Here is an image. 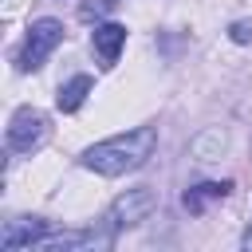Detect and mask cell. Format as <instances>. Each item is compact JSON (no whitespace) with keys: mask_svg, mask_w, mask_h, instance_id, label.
<instances>
[{"mask_svg":"<svg viewBox=\"0 0 252 252\" xmlns=\"http://www.w3.org/2000/svg\"><path fill=\"white\" fill-rule=\"evenodd\" d=\"M158 146V130L154 126H134L126 134H114V138H102L94 146L83 150V165L98 177H122V173H134L150 161Z\"/></svg>","mask_w":252,"mask_h":252,"instance_id":"cell-1","label":"cell"},{"mask_svg":"<svg viewBox=\"0 0 252 252\" xmlns=\"http://www.w3.org/2000/svg\"><path fill=\"white\" fill-rule=\"evenodd\" d=\"M59 43H63V24L59 20H51V16L32 20V28H28V35L16 51V71H39Z\"/></svg>","mask_w":252,"mask_h":252,"instance_id":"cell-2","label":"cell"},{"mask_svg":"<svg viewBox=\"0 0 252 252\" xmlns=\"http://www.w3.org/2000/svg\"><path fill=\"white\" fill-rule=\"evenodd\" d=\"M8 150L12 154H35L43 142H47V114L35 110V106H20L8 122V134H4Z\"/></svg>","mask_w":252,"mask_h":252,"instance_id":"cell-3","label":"cell"},{"mask_svg":"<svg viewBox=\"0 0 252 252\" xmlns=\"http://www.w3.org/2000/svg\"><path fill=\"white\" fill-rule=\"evenodd\" d=\"M154 209H158V193L150 185H138V189H126L122 197H114V205L106 209V220H110L114 232H122V228H134V224L150 220Z\"/></svg>","mask_w":252,"mask_h":252,"instance_id":"cell-4","label":"cell"},{"mask_svg":"<svg viewBox=\"0 0 252 252\" xmlns=\"http://www.w3.org/2000/svg\"><path fill=\"white\" fill-rule=\"evenodd\" d=\"M43 236H47V220H39V217L8 220V224H4V232H0V248H4V252H16V248H35Z\"/></svg>","mask_w":252,"mask_h":252,"instance_id":"cell-5","label":"cell"},{"mask_svg":"<svg viewBox=\"0 0 252 252\" xmlns=\"http://www.w3.org/2000/svg\"><path fill=\"white\" fill-rule=\"evenodd\" d=\"M91 47H94V55H98V63L102 67H114L118 63V51L126 47V28L122 24H98L94 32H91Z\"/></svg>","mask_w":252,"mask_h":252,"instance_id":"cell-6","label":"cell"},{"mask_svg":"<svg viewBox=\"0 0 252 252\" xmlns=\"http://www.w3.org/2000/svg\"><path fill=\"white\" fill-rule=\"evenodd\" d=\"M110 236H98V232H47L35 252H63V248H106Z\"/></svg>","mask_w":252,"mask_h":252,"instance_id":"cell-7","label":"cell"},{"mask_svg":"<svg viewBox=\"0 0 252 252\" xmlns=\"http://www.w3.org/2000/svg\"><path fill=\"white\" fill-rule=\"evenodd\" d=\"M94 91V83H91V75H71L63 87H59V94H55V106L63 110V114H75L83 102H87V94Z\"/></svg>","mask_w":252,"mask_h":252,"instance_id":"cell-8","label":"cell"},{"mask_svg":"<svg viewBox=\"0 0 252 252\" xmlns=\"http://www.w3.org/2000/svg\"><path fill=\"white\" fill-rule=\"evenodd\" d=\"M228 189H232V181H205V185H193V189H185V209L189 213H201L209 201H220V197H228Z\"/></svg>","mask_w":252,"mask_h":252,"instance_id":"cell-9","label":"cell"},{"mask_svg":"<svg viewBox=\"0 0 252 252\" xmlns=\"http://www.w3.org/2000/svg\"><path fill=\"white\" fill-rule=\"evenodd\" d=\"M228 39H232V43H252V20H236V24L228 28Z\"/></svg>","mask_w":252,"mask_h":252,"instance_id":"cell-10","label":"cell"}]
</instances>
